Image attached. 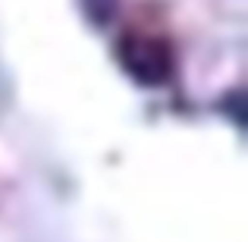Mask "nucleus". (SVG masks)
Masks as SVG:
<instances>
[{
  "label": "nucleus",
  "instance_id": "obj_1",
  "mask_svg": "<svg viewBox=\"0 0 248 242\" xmlns=\"http://www.w3.org/2000/svg\"><path fill=\"white\" fill-rule=\"evenodd\" d=\"M129 73L145 85H160L170 76V57L160 44L145 41V38H129L126 48H120Z\"/></svg>",
  "mask_w": 248,
  "mask_h": 242
}]
</instances>
